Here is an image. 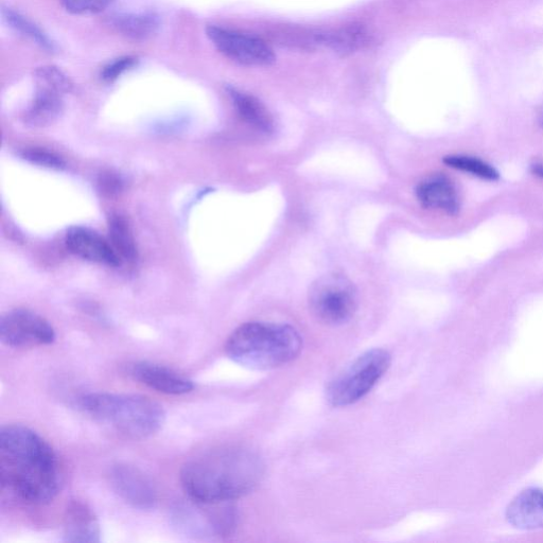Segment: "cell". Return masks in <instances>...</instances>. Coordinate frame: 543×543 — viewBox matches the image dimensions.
<instances>
[{"label": "cell", "instance_id": "6da1fadb", "mask_svg": "<svg viewBox=\"0 0 543 543\" xmlns=\"http://www.w3.org/2000/svg\"><path fill=\"white\" fill-rule=\"evenodd\" d=\"M0 483L23 503L43 505L62 487L63 470L55 449L32 429L8 425L0 430Z\"/></svg>", "mask_w": 543, "mask_h": 543}, {"label": "cell", "instance_id": "7a4b0ae2", "mask_svg": "<svg viewBox=\"0 0 543 543\" xmlns=\"http://www.w3.org/2000/svg\"><path fill=\"white\" fill-rule=\"evenodd\" d=\"M265 465L253 450L225 446L208 450L187 461L181 483L190 500L202 503L233 502L260 483Z\"/></svg>", "mask_w": 543, "mask_h": 543}, {"label": "cell", "instance_id": "3957f363", "mask_svg": "<svg viewBox=\"0 0 543 543\" xmlns=\"http://www.w3.org/2000/svg\"><path fill=\"white\" fill-rule=\"evenodd\" d=\"M303 338L286 324L252 322L238 327L225 345L226 355L255 371H268L300 356Z\"/></svg>", "mask_w": 543, "mask_h": 543}, {"label": "cell", "instance_id": "277c9868", "mask_svg": "<svg viewBox=\"0 0 543 543\" xmlns=\"http://www.w3.org/2000/svg\"><path fill=\"white\" fill-rule=\"evenodd\" d=\"M79 406L95 422L132 440L159 432L166 419L163 407L142 395L91 393L80 398Z\"/></svg>", "mask_w": 543, "mask_h": 543}, {"label": "cell", "instance_id": "5b68a950", "mask_svg": "<svg viewBox=\"0 0 543 543\" xmlns=\"http://www.w3.org/2000/svg\"><path fill=\"white\" fill-rule=\"evenodd\" d=\"M391 363L390 353L380 348L359 356L329 383L326 391L329 404L336 408L356 404L374 389Z\"/></svg>", "mask_w": 543, "mask_h": 543}, {"label": "cell", "instance_id": "8992f818", "mask_svg": "<svg viewBox=\"0 0 543 543\" xmlns=\"http://www.w3.org/2000/svg\"><path fill=\"white\" fill-rule=\"evenodd\" d=\"M308 302L315 319L328 326H340L354 318L358 293L346 276L331 273L318 278L311 285Z\"/></svg>", "mask_w": 543, "mask_h": 543}, {"label": "cell", "instance_id": "52a82bcc", "mask_svg": "<svg viewBox=\"0 0 543 543\" xmlns=\"http://www.w3.org/2000/svg\"><path fill=\"white\" fill-rule=\"evenodd\" d=\"M189 501L175 507L173 513L175 528L183 534L195 538L226 537L235 531L238 515L232 502Z\"/></svg>", "mask_w": 543, "mask_h": 543}, {"label": "cell", "instance_id": "ba28073f", "mask_svg": "<svg viewBox=\"0 0 543 543\" xmlns=\"http://www.w3.org/2000/svg\"><path fill=\"white\" fill-rule=\"evenodd\" d=\"M207 37L223 56L245 66H269L276 61L272 47L255 35L210 25Z\"/></svg>", "mask_w": 543, "mask_h": 543}, {"label": "cell", "instance_id": "9c48e42d", "mask_svg": "<svg viewBox=\"0 0 543 543\" xmlns=\"http://www.w3.org/2000/svg\"><path fill=\"white\" fill-rule=\"evenodd\" d=\"M0 340L12 348L45 346L55 342L56 331L38 313L14 309L0 320Z\"/></svg>", "mask_w": 543, "mask_h": 543}, {"label": "cell", "instance_id": "30bf717a", "mask_svg": "<svg viewBox=\"0 0 543 543\" xmlns=\"http://www.w3.org/2000/svg\"><path fill=\"white\" fill-rule=\"evenodd\" d=\"M109 478L114 492L133 509H154L159 496L145 472L135 466L119 463L111 468Z\"/></svg>", "mask_w": 543, "mask_h": 543}, {"label": "cell", "instance_id": "8fae6325", "mask_svg": "<svg viewBox=\"0 0 543 543\" xmlns=\"http://www.w3.org/2000/svg\"><path fill=\"white\" fill-rule=\"evenodd\" d=\"M416 198L427 209L439 210L449 216H457L461 210V198L457 186L442 173L429 175L416 187Z\"/></svg>", "mask_w": 543, "mask_h": 543}, {"label": "cell", "instance_id": "7c38bea8", "mask_svg": "<svg viewBox=\"0 0 543 543\" xmlns=\"http://www.w3.org/2000/svg\"><path fill=\"white\" fill-rule=\"evenodd\" d=\"M130 375L157 392L180 396L195 389V384L169 367L150 362H137L131 366Z\"/></svg>", "mask_w": 543, "mask_h": 543}, {"label": "cell", "instance_id": "4fadbf2b", "mask_svg": "<svg viewBox=\"0 0 543 543\" xmlns=\"http://www.w3.org/2000/svg\"><path fill=\"white\" fill-rule=\"evenodd\" d=\"M37 94L26 112L25 121L32 127L43 128L56 121L63 111V95L69 91L63 85L34 78Z\"/></svg>", "mask_w": 543, "mask_h": 543}, {"label": "cell", "instance_id": "5bb4252c", "mask_svg": "<svg viewBox=\"0 0 543 543\" xmlns=\"http://www.w3.org/2000/svg\"><path fill=\"white\" fill-rule=\"evenodd\" d=\"M65 242L67 249L78 257L111 267L121 265L122 261L110 241L86 227L74 226L69 229Z\"/></svg>", "mask_w": 543, "mask_h": 543}, {"label": "cell", "instance_id": "9a60e30c", "mask_svg": "<svg viewBox=\"0 0 543 543\" xmlns=\"http://www.w3.org/2000/svg\"><path fill=\"white\" fill-rule=\"evenodd\" d=\"M63 540L84 543L100 542V523L89 505L79 500L68 503L63 524Z\"/></svg>", "mask_w": 543, "mask_h": 543}, {"label": "cell", "instance_id": "2e32d148", "mask_svg": "<svg viewBox=\"0 0 543 543\" xmlns=\"http://www.w3.org/2000/svg\"><path fill=\"white\" fill-rule=\"evenodd\" d=\"M506 518L513 527L520 530L543 529V489L523 490L507 506Z\"/></svg>", "mask_w": 543, "mask_h": 543}, {"label": "cell", "instance_id": "e0dca14e", "mask_svg": "<svg viewBox=\"0 0 543 543\" xmlns=\"http://www.w3.org/2000/svg\"><path fill=\"white\" fill-rule=\"evenodd\" d=\"M226 92L245 124L265 135L273 133L274 120L264 103L256 97L236 89L234 86H227Z\"/></svg>", "mask_w": 543, "mask_h": 543}, {"label": "cell", "instance_id": "ac0fdd59", "mask_svg": "<svg viewBox=\"0 0 543 543\" xmlns=\"http://www.w3.org/2000/svg\"><path fill=\"white\" fill-rule=\"evenodd\" d=\"M110 25L132 40H148L159 31L161 21L155 13H121L111 17Z\"/></svg>", "mask_w": 543, "mask_h": 543}, {"label": "cell", "instance_id": "d6986e66", "mask_svg": "<svg viewBox=\"0 0 543 543\" xmlns=\"http://www.w3.org/2000/svg\"><path fill=\"white\" fill-rule=\"evenodd\" d=\"M369 43V35L360 26H348L329 32H319L318 44L329 47L343 56L353 54Z\"/></svg>", "mask_w": 543, "mask_h": 543}, {"label": "cell", "instance_id": "ffe728a7", "mask_svg": "<svg viewBox=\"0 0 543 543\" xmlns=\"http://www.w3.org/2000/svg\"><path fill=\"white\" fill-rule=\"evenodd\" d=\"M110 243L121 261L133 262L137 259V250L128 221L113 215L109 222Z\"/></svg>", "mask_w": 543, "mask_h": 543}, {"label": "cell", "instance_id": "44dd1931", "mask_svg": "<svg viewBox=\"0 0 543 543\" xmlns=\"http://www.w3.org/2000/svg\"><path fill=\"white\" fill-rule=\"evenodd\" d=\"M444 163L455 170L474 175L482 180L495 182L500 179L498 170L475 156L454 154L445 156Z\"/></svg>", "mask_w": 543, "mask_h": 543}, {"label": "cell", "instance_id": "7402d4cb", "mask_svg": "<svg viewBox=\"0 0 543 543\" xmlns=\"http://www.w3.org/2000/svg\"><path fill=\"white\" fill-rule=\"evenodd\" d=\"M3 14L7 23L17 32H20L24 37L30 39L41 48L50 52L55 51L56 46L48 35L42 31L37 25L27 20L25 16L19 12H15L10 8H4Z\"/></svg>", "mask_w": 543, "mask_h": 543}, {"label": "cell", "instance_id": "603a6c76", "mask_svg": "<svg viewBox=\"0 0 543 543\" xmlns=\"http://www.w3.org/2000/svg\"><path fill=\"white\" fill-rule=\"evenodd\" d=\"M24 160L49 169H63L65 163L61 156L42 148H27L21 153Z\"/></svg>", "mask_w": 543, "mask_h": 543}, {"label": "cell", "instance_id": "cb8c5ba5", "mask_svg": "<svg viewBox=\"0 0 543 543\" xmlns=\"http://www.w3.org/2000/svg\"><path fill=\"white\" fill-rule=\"evenodd\" d=\"M137 63L138 59L130 56L115 59L101 69L100 77L104 82L112 83L133 69Z\"/></svg>", "mask_w": 543, "mask_h": 543}, {"label": "cell", "instance_id": "d4e9b609", "mask_svg": "<svg viewBox=\"0 0 543 543\" xmlns=\"http://www.w3.org/2000/svg\"><path fill=\"white\" fill-rule=\"evenodd\" d=\"M64 8L76 15L97 14L107 9L112 0H62Z\"/></svg>", "mask_w": 543, "mask_h": 543}, {"label": "cell", "instance_id": "484cf974", "mask_svg": "<svg viewBox=\"0 0 543 543\" xmlns=\"http://www.w3.org/2000/svg\"><path fill=\"white\" fill-rule=\"evenodd\" d=\"M99 185L103 194L113 196L118 194L121 190L122 182L117 175L112 172H107L101 175Z\"/></svg>", "mask_w": 543, "mask_h": 543}, {"label": "cell", "instance_id": "4316f807", "mask_svg": "<svg viewBox=\"0 0 543 543\" xmlns=\"http://www.w3.org/2000/svg\"><path fill=\"white\" fill-rule=\"evenodd\" d=\"M531 171L536 177L543 180V162L537 161L531 165Z\"/></svg>", "mask_w": 543, "mask_h": 543}, {"label": "cell", "instance_id": "83f0119b", "mask_svg": "<svg viewBox=\"0 0 543 543\" xmlns=\"http://www.w3.org/2000/svg\"><path fill=\"white\" fill-rule=\"evenodd\" d=\"M539 122H540V125L543 127V105L539 111Z\"/></svg>", "mask_w": 543, "mask_h": 543}]
</instances>
